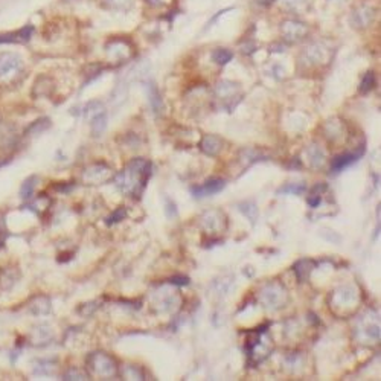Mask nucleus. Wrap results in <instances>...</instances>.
I'll list each match as a JSON object with an SVG mask.
<instances>
[{
	"mask_svg": "<svg viewBox=\"0 0 381 381\" xmlns=\"http://www.w3.org/2000/svg\"><path fill=\"white\" fill-rule=\"evenodd\" d=\"M127 217V209L125 207H119V209H116L111 215L105 220V223L110 226V224H114V223H119L121 220H124Z\"/></svg>",
	"mask_w": 381,
	"mask_h": 381,
	"instance_id": "obj_16",
	"label": "nucleus"
},
{
	"mask_svg": "<svg viewBox=\"0 0 381 381\" xmlns=\"http://www.w3.org/2000/svg\"><path fill=\"white\" fill-rule=\"evenodd\" d=\"M201 150L207 156H217L221 150V140L217 136H204L201 140Z\"/></svg>",
	"mask_w": 381,
	"mask_h": 381,
	"instance_id": "obj_7",
	"label": "nucleus"
},
{
	"mask_svg": "<svg viewBox=\"0 0 381 381\" xmlns=\"http://www.w3.org/2000/svg\"><path fill=\"white\" fill-rule=\"evenodd\" d=\"M306 201H308V204L311 206V207H317V206L320 204V195H316V194H314L313 197H308Z\"/></svg>",
	"mask_w": 381,
	"mask_h": 381,
	"instance_id": "obj_19",
	"label": "nucleus"
},
{
	"mask_svg": "<svg viewBox=\"0 0 381 381\" xmlns=\"http://www.w3.org/2000/svg\"><path fill=\"white\" fill-rule=\"evenodd\" d=\"M240 209L246 213V217L253 223L256 220V215H258V209H256V204L253 201H247L244 204L240 206Z\"/></svg>",
	"mask_w": 381,
	"mask_h": 381,
	"instance_id": "obj_14",
	"label": "nucleus"
},
{
	"mask_svg": "<svg viewBox=\"0 0 381 381\" xmlns=\"http://www.w3.org/2000/svg\"><path fill=\"white\" fill-rule=\"evenodd\" d=\"M258 2L261 3V5H270V3H273V0H258Z\"/></svg>",
	"mask_w": 381,
	"mask_h": 381,
	"instance_id": "obj_20",
	"label": "nucleus"
},
{
	"mask_svg": "<svg viewBox=\"0 0 381 381\" xmlns=\"http://www.w3.org/2000/svg\"><path fill=\"white\" fill-rule=\"evenodd\" d=\"M226 186V182L221 180V179H210L207 180L204 185L201 186H194L192 188V194L194 197H206V195H213L220 192V190Z\"/></svg>",
	"mask_w": 381,
	"mask_h": 381,
	"instance_id": "obj_5",
	"label": "nucleus"
},
{
	"mask_svg": "<svg viewBox=\"0 0 381 381\" xmlns=\"http://www.w3.org/2000/svg\"><path fill=\"white\" fill-rule=\"evenodd\" d=\"M151 174V163L145 159H134L128 163L125 171L117 174L116 183L124 192L131 195H139L144 190L148 176Z\"/></svg>",
	"mask_w": 381,
	"mask_h": 381,
	"instance_id": "obj_1",
	"label": "nucleus"
},
{
	"mask_svg": "<svg viewBox=\"0 0 381 381\" xmlns=\"http://www.w3.org/2000/svg\"><path fill=\"white\" fill-rule=\"evenodd\" d=\"M90 125H92V131H93V134L96 136V134H101L104 130H105V127H107V114H105V111H101V113H98V114H95L92 119H90Z\"/></svg>",
	"mask_w": 381,
	"mask_h": 381,
	"instance_id": "obj_8",
	"label": "nucleus"
},
{
	"mask_svg": "<svg viewBox=\"0 0 381 381\" xmlns=\"http://www.w3.org/2000/svg\"><path fill=\"white\" fill-rule=\"evenodd\" d=\"M147 89H148V90H147V93H148V101H150L151 107L154 108L156 113L160 111V110H162V99H160L159 90L156 89V86H154L153 83H150Z\"/></svg>",
	"mask_w": 381,
	"mask_h": 381,
	"instance_id": "obj_9",
	"label": "nucleus"
},
{
	"mask_svg": "<svg viewBox=\"0 0 381 381\" xmlns=\"http://www.w3.org/2000/svg\"><path fill=\"white\" fill-rule=\"evenodd\" d=\"M363 153H365V147H360V150H359V151H355V153H346V154H340V156H337L334 160L331 162V168H332V171H334V173H339V171H342V170L348 168V166H349V165H352L355 160H359V157H362V156H363Z\"/></svg>",
	"mask_w": 381,
	"mask_h": 381,
	"instance_id": "obj_6",
	"label": "nucleus"
},
{
	"mask_svg": "<svg viewBox=\"0 0 381 381\" xmlns=\"http://www.w3.org/2000/svg\"><path fill=\"white\" fill-rule=\"evenodd\" d=\"M34 34V26L26 25L14 32H5L0 34V44H20V43H28Z\"/></svg>",
	"mask_w": 381,
	"mask_h": 381,
	"instance_id": "obj_4",
	"label": "nucleus"
},
{
	"mask_svg": "<svg viewBox=\"0 0 381 381\" xmlns=\"http://www.w3.org/2000/svg\"><path fill=\"white\" fill-rule=\"evenodd\" d=\"M63 380H87V377H86L83 372H78V371L70 369L69 372L64 374V378H63Z\"/></svg>",
	"mask_w": 381,
	"mask_h": 381,
	"instance_id": "obj_17",
	"label": "nucleus"
},
{
	"mask_svg": "<svg viewBox=\"0 0 381 381\" xmlns=\"http://www.w3.org/2000/svg\"><path fill=\"white\" fill-rule=\"evenodd\" d=\"M306 186L303 183H290V185H285L284 188H281L278 192L279 194H293V195H300L305 192Z\"/></svg>",
	"mask_w": 381,
	"mask_h": 381,
	"instance_id": "obj_12",
	"label": "nucleus"
},
{
	"mask_svg": "<svg viewBox=\"0 0 381 381\" xmlns=\"http://www.w3.org/2000/svg\"><path fill=\"white\" fill-rule=\"evenodd\" d=\"M47 127H51V119L47 117H43V119H38V121L32 122L28 128H26V136H31V134H38L41 131H44Z\"/></svg>",
	"mask_w": 381,
	"mask_h": 381,
	"instance_id": "obj_11",
	"label": "nucleus"
},
{
	"mask_svg": "<svg viewBox=\"0 0 381 381\" xmlns=\"http://www.w3.org/2000/svg\"><path fill=\"white\" fill-rule=\"evenodd\" d=\"M89 368L101 377H111L116 374V365L111 357H108L104 352H93L87 359Z\"/></svg>",
	"mask_w": 381,
	"mask_h": 381,
	"instance_id": "obj_2",
	"label": "nucleus"
},
{
	"mask_svg": "<svg viewBox=\"0 0 381 381\" xmlns=\"http://www.w3.org/2000/svg\"><path fill=\"white\" fill-rule=\"evenodd\" d=\"M171 284H174V285H188L189 284V278H186V276H174V278H171Z\"/></svg>",
	"mask_w": 381,
	"mask_h": 381,
	"instance_id": "obj_18",
	"label": "nucleus"
},
{
	"mask_svg": "<svg viewBox=\"0 0 381 381\" xmlns=\"http://www.w3.org/2000/svg\"><path fill=\"white\" fill-rule=\"evenodd\" d=\"M20 69H21V60L18 55L11 52L0 54V80L14 77Z\"/></svg>",
	"mask_w": 381,
	"mask_h": 381,
	"instance_id": "obj_3",
	"label": "nucleus"
},
{
	"mask_svg": "<svg viewBox=\"0 0 381 381\" xmlns=\"http://www.w3.org/2000/svg\"><path fill=\"white\" fill-rule=\"evenodd\" d=\"M3 247V240H0V249H2Z\"/></svg>",
	"mask_w": 381,
	"mask_h": 381,
	"instance_id": "obj_21",
	"label": "nucleus"
},
{
	"mask_svg": "<svg viewBox=\"0 0 381 381\" xmlns=\"http://www.w3.org/2000/svg\"><path fill=\"white\" fill-rule=\"evenodd\" d=\"M232 57H233V54L227 49H217V51H213V54H212V60L220 66L227 64L232 60Z\"/></svg>",
	"mask_w": 381,
	"mask_h": 381,
	"instance_id": "obj_13",
	"label": "nucleus"
},
{
	"mask_svg": "<svg viewBox=\"0 0 381 381\" xmlns=\"http://www.w3.org/2000/svg\"><path fill=\"white\" fill-rule=\"evenodd\" d=\"M374 86H375V75H374V72H368L360 84V93L365 95V93L371 92L374 89Z\"/></svg>",
	"mask_w": 381,
	"mask_h": 381,
	"instance_id": "obj_15",
	"label": "nucleus"
},
{
	"mask_svg": "<svg viewBox=\"0 0 381 381\" xmlns=\"http://www.w3.org/2000/svg\"><path fill=\"white\" fill-rule=\"evenodd\" d=\"M35 183H37V177L35 176H31L29 179H26L25 182H23V185L20 188V197L25 198V200H29L34 195Z\"/></svg>",
	"mask_w": 381,
	"mask_h": 381,
	"instance_id": "obj_10",
	"label": "nucleus"
}]
</instances>
